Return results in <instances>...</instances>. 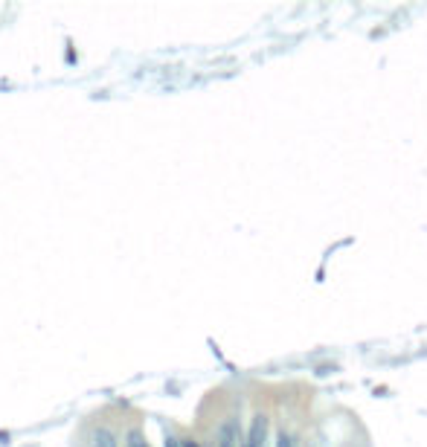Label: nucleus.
I'll return each instance as SVG.
<instances>
[{"label":"nucleus","mask_w":427,"mask_h":447,"mask_svg":"<svg viewBox=\"0 0 427 447\" xmlns=\"http://www.w3.org/2000/svg\"><path fill=\"white\" fill-rule=\"evenodd\" d=\"M180 447H201L198 442H192V439H186V442H180Z\"/></svg>","instance_id":"nucleus-5"},{"label":"nucleus","mask_w":427,"mask_h":447,"mask_svg":"<svg viewBox=\"0 0 427 447\" xmlns=\"http://www.w3.org/2000/svg\"><path fill=\"white\" fill-rule=\"evenodd\" d=\"M265 442H267V415H256L244 444L247 447H265Z\"/></svg>","instance_id":"nucleus-2"},{"label":"nucleus","mask_w":427,"mask_h":447,"mask_svg":"<svg viewBox=\"0 0 427 447\" xmlns=\"http://www.w3.org/2000/svg\"><path fill=\"white\" fill-rule=\"evenodd\" d=\"M166 447H180V442H175V439H169V442H166Z\"/></svg>","instance_id":"nucleus-6"},{"label":"nucleus","mask_w":427,"mask_h":447,"mask_svg":"<svg viewBox=\"0 0 427 447\" xmlns=\"http://www.w3.org/2000/svg\"><path fill=\"white\" fill-rule=\"evenodd\" d=\"M241 447H247V444H241Z\"/></svg>","instance_id":"nucleus-7"},{"label":"nucleus","mask_w":427,"mask_h":447,"mask_svg":"<svg viewBox=\"0 0 427 447\" xmlns=\"http://www.w3.org/2000/svg\"><path fill=\"white\" fill-rule=\"evenodd\" d=\"M273 447H300V442H297L294 433L279 430V433H276V442H273Z\"/></svg>","instance_id":"nucleus-3"},{"label":"nucleus","mask_w":427,"mask_h":447,"mask_svg":"<svg viewBox=\"0 0 427 447\" xmlns=\"http://www.w3.org/2000/svg\"><path fill=\"white\" fill-rule=\"evenodd\" d=\"M128 447H149V442H145L140 433H131V436H128Z\"/></svg>","instance_id":"nucleus-4"},{"label":"nucleus","mask_w":427,"mask_h":447,"mask_svg":"<svg viewBox=\"0 0 427 447\" xmlns=\"http://www.w3.org/2000/svg\"><path fill=\"white\" fill-rule=\"evenodd\" d=\"M239 442H241V424H239L236 418H230L227 424L218 430V442L215 444L218 447H241Z\"/></svg>","instance_id":"nucleus-1"}]
</instances>
